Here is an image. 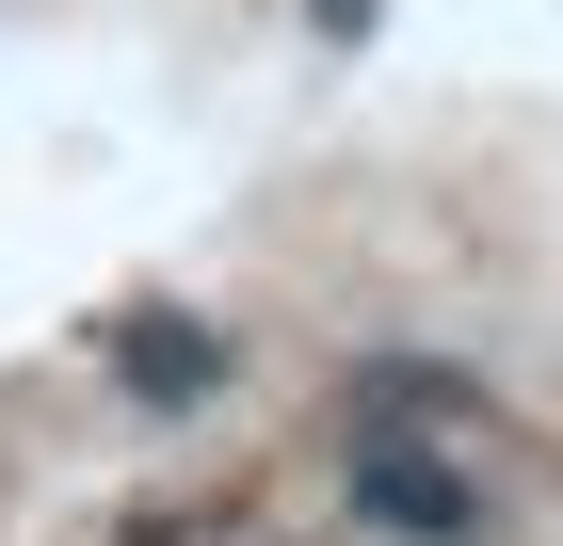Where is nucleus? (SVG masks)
Listing matches in <instances>:
<instances>
[{
	"mask_svg": "<svg viewBox=\"0 0 563 546\" xmlns=\"http://www.w3.org/2000/svg\"><path fill=\"white\" fill-rule=\"evenodd\" d=\"M354 514H371V531H419V546H467V531H483V499H467V482H434L402 434L354 450Z\"/></svg>",
	"mask_w": 563,
	"mask_h": 546,
	"instance_id": "f257e3e1",
	"label": "nucleus"
},
{
	"mask_svg": "<svg viewBox=\"0 0 563 546\" xmlns=\"http://www.w3.org/2000/svg\"><path fill=\"white\" fill-rule=\"evenodd\" d=\"M210 370H225V354H210L194 322H130V386H145V402H194Z\"/></svg>",
	"mask_w": 563,
	"mask_h": 546,
	"instance_id": "f03ea898",
	"label": "nucleus"
}]
</instances>
